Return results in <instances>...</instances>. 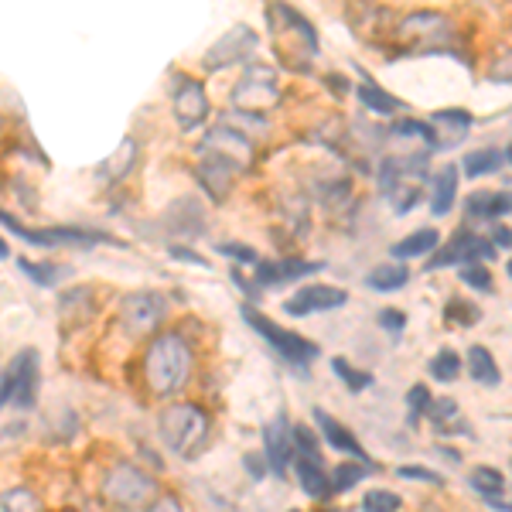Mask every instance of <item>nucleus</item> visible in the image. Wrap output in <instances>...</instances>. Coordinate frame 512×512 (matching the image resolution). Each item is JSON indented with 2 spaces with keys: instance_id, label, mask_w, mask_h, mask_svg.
<instances>
[{
  "instance_id": "17",
  "label": "nucleus",
  "mask_w": 512,
  "mask_h": 512,
  "mask_svg": "<svg viewBox=\"0 0 512 512\" xmlns=\"http://www.w3.org/2000/svg\"><path fill=\"white\" fill-rule=\"evenodd\" d=\"M291 468H294V475H297V485H301V492L308 495V499H315V502H328V499H332V478H328V472L321 468V461L297 458Z\"/></svg>"
},
{
  "instance_id": "19",
  "label": "nucleus",
  "mask_w": 512,
  "mask_h": 512,
  "mask_svg": "<svg viewBox=\"0 0 512 512\" xmlns=\"http://www.w3.org/2000/svg\"><path fill=\"white\" fill-rule=\"evenodd\" d=\"M454 195H458V168H454V164H444V168L434 175V185H431L434 216H448L454 209Z\"/></svg>"
},
{
  "instance_id": "43",
  "label": "nucleus",
  "mask_w": 512,
  "mask_h": 512,
  "mask_svg": "<svg viewBox=\"0 0 512 512\" xmlns=\"http://www.w3.org/2000/svg\"><path fill=\"white\" fill-rule=\"evenodd\" d=\"M379 325H383V332L400 338V332L407 328V315H403V311H396V308H383V311H379Z\"/></svg>"
},
{
  "instance_id": "30",
  "label": "nucleus",
  "mask_w": 512,
  "mask_h": 512,
  "mask_svg": "<svg viewBox=\"0 0 512 512\" xmlns=\"http://www.w3.org/2000/svg\"><path fill=\"white\" fill-rule=\"evenodd\" d=\"M468 482H472V489L482 495V499H492V495H502L506 489V478H502L499 468H489V465H478L472 468V475H468Z\"/></svg>"
},
{
  "instance_id": "50",
  "label": "nucleus",
  "mask_w": 512,
  "mask_h": 512,
  "mask_svg": "<svg viewBox=\"0 0 512 512\" xmlns=\"http://www.w3.org/2000/svg\"><path fill=\"white\" fill-rule=\"evenodd\" d=\"M11 403V390H7V373L0 369V407H7Z\"/></svg>"
},
{
  "instance_id": "41",
  "label": "nucleus",
  "mask_w": 512,
  "mask_h": 512,
  "mask_svg": "<svg viewBox=\"0 0 512 512\" xmlns=\"http://www.w3.org/2000/svg\"><path fill=\"white\" fill-rule=\"evenodd\" d=\"M485 76H489V82H499V86H512V48H506V52L489 65Z\"/></svg>"
},
{
  "instance_id": "5",
  "label": "nucleus",
  "mask_w": 512,
  "mask_h": 512,
  "mask_svg": "<svg viewBox=\"0 0 512 512\" xmlns=\"http://www.w3.org/2000/svg\"><path fill=\"white\" fill-rule=\"evenodd\" d=\"M239 315H243V321L263 338V342L274 345L280 359L291 362V366H311V362L318 359V345L315 342H308V338H301L297 332H287V328L274 325V321H270L267 315H260L253 304H243V308H239Z\"/></svg>"
},
{
  "instance_id": "16",
  "label": "nucleus",
  "mask_w": 512,
  "mask_h": 512,
  "mask_svg": "<svg viewBox=\"0 0 512 512\" xmlns=\"http://www.w3.org/2000/svg\"><path fill=\"white\" fill-rule=\"evenodd\" d=\"M311 414H315V424H318L321 437L328 441V448H335V451H342V454H352L355 461H369L366 451H362V444H359V437H355L352 431H345V427L338 424L335 417H328L325 410H311Z\"/></svg>"
},
{
  "instance_id": "49",
  "label": "nucleus",
  "mask_w": 512,
  "mask_h": 512,
  "mask_svg": "<svg viewBox=\"0 0 512 512\" xmlns=\"http://www.w3.org/2000/svg\"><path fill=\"white\" fill-rule=\"evenodd\" d=\"M489 243L495 246V250H506V246H512V229H502V226H495V233Z\"/></svg>"
},
{
  "instance_id": "36",
  "label": "nucleus",
  "mask_w": 512,
  "mask_h": 512,
  "mask_svg": "<svg viewBox=\"0 0 512 512\" xmlns=\"http://www.w3.org/2000/svg\"><path fill=\"white\" fill-rule=\"evenodd\" d=\"M444 318H448L451 325L468 328V325H475V321L482 318V311H478L472 301H458V297H451L448 308H444Z\"/></svg>"
},
{
  "instance_id": "52",
  "label": "nucleus",
  "mask_w": 512,
  "mask_h": 512,
  "mask_svg": "<svg viewBox=\"0 0 512 512\" xmlns=\"http://www.w3.org/2000/svg\"><path fill=\"white\" fill-rule=\"evenodd\" d=\"M506 270H509V277H512V260H509V263H506Z\"/></svg>"
},
{
  "instance_id": "53",
  "label": "nucleus",
  "mask_w": 512,
  "mask_h": 512,
  "mask_svg": "<svg viewBox=\"0 0 512 512\" xmlns=\"http://www.w3.org/2000/svg\"><path fill=\"white\" fill-rule=\"evenodd\" d=\"M506 158H509V164H512V147H509V151H506Z\"/></svg>"
},
{
  "instance_id": "7",
  "label": "nucleus",
  "mask_w": 512,
  "mask_h": 512,
  "mask_svg": "<svg viewBox=\"0 0 512 512\" xmlns=\"http://www.w3.org/2000/svg\"><path fill=\"white\" fill-rule=\"evenodd\" d=\"M396 35H400V41L410 48V52H420V55L448 52L451 41H454V24L444 18V14L417 11V14H410V18L400 21Z\"/></svg>"
},
{
  "instance_id": "12",
  "label": "nucleus",
  "mask_w": 512,
  "mask_h": 512,
  "mask_svg": "<svg viewBox=\"0 0 512 512\" xmlns=\"http://www.w3.org/2000/svg\"><path fill=\"white\" fill-rule=\"evenodd\" d=\"M263 458L274 475H287V468L294 465V427L287 424V417H274L263 427Z\"/></svg>"
},
{
  "instance_id": "27",
  "label": "nucleus",
  "mask_w": 512,
  "mask_h": 512,
  "mask_svg": "<svg viewBox=\"0 0 512 512\" xmlns=\"http://www.w3.org/2000/svg\"><path fill=\"white\" fill-rule=\"evenodd\" d=\"M427 417H431L444 434H465V424H458V400H451V396H437V400H431Z\"/></svg>"
},
{
  "instance_id": "33",
  "label": "nucleus",
  "mask_w": 512,
  "mask_h": 512,
  "mask_svg": "<svg viewBox=\"0 0 512 512\" xmlns=\"http://www.w3.org/2000/svg\"><path fill=\"white\" fill-rule=\"evenodd\" d=\"M393 134H396V137H417V140H424L427 147H437V130L431 127V123L414 120V117L396 120V123H393Z\"/></svg>"
},
{
  "instance_id": "45",
  "label": "nucleus",
  "mask_w": 512,
  "mask_h": 512,
  "mask_svg": "<svg viewBox=\"0 0 512 512\" xmlns=\"http://www.w3.org/2000/svg\"><path fill=\"white\" fill-rule=\"evenodd\" d=\"M243 468L250 472L253 482H263V478H267V472H270V468H267V458H263V454H246V458H243Z\"/></svg>"
},
{
  "instance_id": "18",
  "label": "nucleus",
  "mask_w": 512,
  "mask_h": 512,
  "mask_svg": "<svg viewBox=\"0 0 512 512\" xmlns=\"http://www.w3.org/2000/svg\"><path fill=\"white\" fill-rule=\"evenodd\" d=\"M465 212L472 219H502L512 212V195L509 192H475V195H468Z\"/></svg>"
},
{
  "instance_id": "46",
  "label": "nucleus",
  "mask_w": 512,
  "mask_h": 512,
  "mask_svg": "<svg viewBox=\"0 0 512 512\" xmlns=\"http://www.w3.org/2000/svg\"><path fill=\"white\" fill-rule=\"evenodd\" d=\"M144 512H185V506H181V502L171 492H161L158 499H154Z\"/></svg>"
},
{
  "instance_id": "37",
  "label": "nucleus",
  "mask_w": 512,
  "mask_h": 512,
  "mask_svg": "<svg viewBox=\"0 0 512 512\" xmlns=\"http://www.w3.org/2000/svg\"><path fill=\"white\" fill-rule=\"evenodd\" d=\"M400 506H403V499L390 489H376L362 499V512H400Z\"/></svg>"
},
{
  "instance_id": "34",
  "label": "nucleus",
  "mask_w": 512,
  "mask_h": 512,
  "mask_svg": "<svg viewBox=\"0 0 512 512\" xmlns=\"http://www.w3.org/2000/svg\"><path fill=\"white\" fill-rule=\"evenodd\" d=\"M332 369H335V376L342 379V383L349 386L352 393H359V390H366V386H373V376L362 373V369H352L349 362L342 359V355H335V359H332Z\"/></svg>"
},
{
  "instance_id": "32",
  "label": "nucleus",
  "mask_w": 512,
  "mask_h": 512,
  "mask_svg": "<svg viewBox=\"0 0 512 512\" xmlns=\"http://www.w3.org/2000/svg\"><path fill=\"white\" fill-rule=\"evenodd\" d=\"M0 512H41V499L31 489H7L0 495Z\"/></svg>"
},
{
  "instance_id": "47",
  "label": "nucleus",
  "mask_w": 512,
  "mask_h": 512,
  "mask_svg": "<svg viewBox=\"0 0 512 512\" xmlns=\"http://www.w3.org/2000/svg\"><path fill=\"white\" fill-rule=\"evenodd\" d=\"M222 253L233 256V260H239V263H260L256 250H250V246H239V243H226L222 246Z\"/></svg>"
},
{
  "instance_id": "1",
  "label": "nucleus",
  "mask_w": 512,
  "mask_h": 512,
  "mask_svg": "<svg viewBox=\"0 0 512 512\" xmlns=\"http://www.w3.org/2000/svg\"><path fill=\"white\" fill-rule=\"evenodd\" d=\"M192 369V349L175 332H161L151 338L144 352V386L154 396H171L185 386Z\"/></svg>"
},
{
  "instance_id": "22",
  "label": "nucleus",
  "mask_w": 512,
  "mask_h": 512,
  "mask_svg": "<svg viewBox=\"0 0 512 512\" xmlns=\"http://www.w3.org/2000/svg\"><path fill=\"white\" fill-rule=\"evenodd\" d=\"M137 164V140H123V144L117 147V154L113 158H106L103 164H99V181H120L130 175V168Z\"/></svg>"
},
{
  "instance_id": "21",
  "label": "nucleus",
  "mask_w": 512,
  "mask_h": 512,
  "mask_svg": "<svg viewBox=\"0 0 512 512\" xmlns=\"http://www.w3.org/2000/svg\"><path fill=\"white\" fill-rule=\"evenodd\" d=\"M195 175H198V185H202L205 192L216 198V202H222V198L233 192V185H236V175H233V171L219 168V164H212V161H202V158H198Z\"/></svg>"
},
{
  "instance_id": "44",
  "label": "nucleus",
  "mask_w": 512,
  "mask_h": 512,
  "mask_svg": "<svg viewBox=\"0 0 512 512\" xmlns=\"http://www.w3.org/2000/svg\"><path fill=\"white\" fill-rule=\"evenodd\" d=\"M396 475H400V478H414V482L444 485V478H441V475H437V472H427V468H420V465H403V468H396Z\"/></svg>"
},
{
  "instance_id": "14",
  "label": "nucleus",
  "mask_w": 512,
  "mask_h": 512,
  "mask_svg": "<svg viewBox=\"0 0 512 512\" xmlns=\"http://www.w3.org/2000/svg\"><path fill=\"white\" fill-rule=\"evenodd\" d=\"M253 52H256V35L239 24V28L226 31V35L205 52V69H226V65H233V62H246Z\"/></svg>"
},
{
  "instance_id": "54",
  "label": "nucleus",
  "mask_w": 512,
  "mask_h": 512,
  "mask_svg": "<svg viewBox=\"0 0 512 512\" xmlns=\"http://www.w3.org/2000/svg\"><path fill=\"white\" fill-rule=\"evenodd\" d=\"M0 130H4V117H0Z\"/></svg>"
},
{
  "instance_id": "8",
  "label": "nucleus",
  "mask_w": 512,
  "mask_h": 512,
  "mask_svg": "<svg viewBox=\"0 0 512 512\" xmlns=\"http://www.w3.org/2000/svg\"><path fill=\"white\" fill-rule=\"evenodd\" d=\"M164 318H168V297L158 291L127 294L120 304V325H123V332L134 335V338L154 335Z\"/></svg>"
},
{
  "instance_id": "40",
  "label": "nucleus",
  "mask_w": 512,
  "mask_h": 512,
  "mask_svg": "<svg viewBox=\"0 0 512 512\" xmlns=\"http://www.w3.org/2000/svg\"><path fill=\"white\" fill-rule=\"evenodd\" d=\"M461 280L482 294L492 291V270H485L482 263H468V267H461Z\"/></svg>"
},
{
  "instance_id": "4",
  "label": "nucleus",
  "mask_w": 512,
  "mask_h": 512,
  "mask_svg": "<svg viewBox=\"0 0 512 512\" xmlns=\"http://www.w3.org/2000/svg\"><path fill=\"white\" fill-rule=\"evenodd\" d=\"M198 158L219 164V168L233 171L239 178L243 171L253 168L256 154H253V140L246 137L243 130L229 127V123H219V127H212L202 144H198Z\"/></svg>"
},
{
  "instance_id": "39",
  "label": "nucleus",
  "mask_w": 512,
  "mask_h": 512,
  "mask_svg": "<svg viewBox=\"0 0 512 512\" xmlns=\"http://www.w3.org/2000/svg\"><path fill=\"white\" fill-rule=\"evenodd\" d=\"M294 454L308 461H321V444H318V437L311 434V427H294Z\"/></svg>"
},
{
  "instance_id": "28",
  "label": "nucleus",
  "mask_w": 512,
  "mask_h": 512,
  "mask_svg": "<svg viewBox=\"0 0 512 512\" xmlns=\"http://www.w3.org/2000/svg\"><path fill=\"white\" fill-rule=\"evenodd\" d=\"M431 127L434 130L448 127V137H444L441 147H451L461 134H468V127H472V113H468V110H437L431 117Z\"/></svg>"
},
{
  "instance_id": "35",
  "label": "nucleus",
  "mask_w": 512,
  "mask_h": 512,
  "mask_svg": "<svg viewBox=\"0 0 512 512\" xmlns=\"http://www.w3.org/2000/svg\"><path fill=\"white\" fill-rule=\"evenodd\" d=\"M431 390L427 386H410V393H407V424L410 427H417L420 424V417L431 410Z\"/></svg>"
},
{
  "instance_id": "15",
  "label": "nucleus",
  "mask_w": 512,
  "mask_h": 512,
  "mask_svg": "<svg viewBox=\"0 0 512 512\" xmlns=\"http://www.w3.org/2000/svg\"><path fill=\"white\" fill-rule=\"evenodd\" d=\"M325 263H308V260H277V263H256V287H277L287 280L318 274Z\"/></svg>"
},
{
  "instance_id": "29",
  "label": "nucleus",
  "mask_w": 512,
  "mask_h": 512,
  "mask_svg": "<svg viewBox=\"0 0 512 512\" xmlns=\"http://www.w3.org/2000/svg\"><path fill=\"white\" fill-rule=\"evenodd\" d=\"M465 178H482V175H492V171L502 168V151H495V147H482V151H472L465 154Z\"/></svg>"
},
{
  "instance_id": "48",
  "label": "nucleus",
  "mask_w": 512,
  "mask_h": 512,
  "mask_svg": "<svg viewBox=\"0 0 512 512\" xmlns=\"http://www.w3.org/2000/svg\"><path fill=\"white\" fill-rule=\"evenodd\" d=\"M171 256H178V260H188V263H195V267H209V260H205V256H198V253H188L185 246H171Z\"/></svg>"
},
{
  "instance_id": "26",
  "label": "nucleus",
  "mask_w": 512,
  "mask_h": 512,
  "mask_svg": "<svg viewBox=\"0 0 512 512\" xmlns=\"http://www.w3.org/2000/svg\"><path fill=\"white\" fill-rule=\"evenodd\" d=\"M407 280H410V270L403 267V263H383V267H376L373 274L366 277V284L373 287V291L390 294V291H400Z\"/></svg>"
},
{
  "instance_id": "9",
  "label": "nucleus",
  "mask_w": 512,
  "mask_h": 512,
  "mask_svg": "<svg viewBox=\"0 0 512 512\" xmlns=\"http://www.w3.org/2000/svg\"><path fill=\"white\" fill-rule=\"evenodd\" d=\"M475 260H495V246L489 243V239L472 233V229H468V233L461 229L448 246L434 250V256L427 260V270L454 267V263H458V267H468V263H475Z\"/></svg>"
},
{
  "instance_id": "3",
  "label": "nucleus",
  "mask_w": 512,
  "mask_h": 512,
  "mask_svg": "<svg viewBox=\"0 0 512 512\" xmlns=\"http://www.w3.org/2000/svg\"><path fill=\"white\" fill-rule=\"evenodd\" d=\"M161 444L178 458H188L202 448V441L209 437V414L195 403H171L161 410L158 417Z\"/></svg>"
},
{
  "instance_id": "2",
  "label": "nucleus",
  "mask_w": 512,
  "mask_h": 512,
  "mask_svg": "<svg viewBox=\"0 0 512 512\" xmlns=\"http://www.w3.org/2000/svg\"><path fill=\"white\" fill-rule=\"evenodd\" d=\"M103 499L110 502L113 509L120 512H137L147 509L154 499H158V478L147 475L140 465H130V461H120L110 472L103 475V485H99Z\"/></svg>"
},
{
  "instance_id": "11",
  "label": "nucleus",
  "mask_w": 512,
  "mask_h": 512,
  "mask_svg": "<svg viewBox=\"0 0 512 512\" xmlns=\"http://www.w3.org/2000/svg\"><path fill=\"white\" fill-rule=\"evenodd\" d=\"M7 373V390H11V403L18 410L31 407L38 396V352L24 349L14 355V362L4 369Z\"/></svg>"
},
{
  "instance_id": "38",
  "label": "nucleus",
  "mask_w": 512,
  "mask_h": 512,
  "mask_svg": "<svg viewBox=\"0 0 512 512\" xmlns=\"http://www.w3.org/2000/svg\"><path fill=\"white\" fill-rule=\"evenodd\" d=\"M21 270L41 287H55V284H59V274H62V267H52V263H35V260H21Z\"/></svg>"
},
{
  "instance_id": "51",
  "label": "nucleus",
  "mask_w": 512,
  "mask_h": 512,
  "mask_svg": "<svg viewBox=\"0 0 512 512\" xmlns=\"http://www.w3.org/2000/svg\"><path fill=\"white\" fill-rule=\"evenodd\" d=\"M4 256H7V243L0 239V260H4Z\"/></svg>"
},
{
  "instance_id": "25",
  "label": "nucleus",
  "mask_w": 512,
  "mask_h": 512,
  "mask_svg": "<svg viewBox=\"0 0 512 512\" xmlns=\"http://www.w3.org/2000/svg\"><path fill=\"white\" fill-rule=\"evenodd\" d=\"M376 468L369 461H342V465L332 468V492H349L362 478H369Z\"/></svg>"
},
{
  "instance_id": "31",
  "label": "nucleus",
  "mask_w": 512,
  "mask_h": 512,
  "mask_svg": "<svg viewBox=\"0 0 512 512\" xmlns=\"http://www.w3.org/2000/svg\"><path fill=\"white\" fill-rule=\"evenodd\" d=\"M427 373H431L437 383H451V379H458L461 373V359H458V352H451V349H441L434 355L431 362H427Z\"/></svg>"
},
{
  "instance_id": "6",
  "label": "nucleus",
  "mask_w": 512,
  "mask_h": 512,
  "mask_svg": "<svg viewBox=\"0 0 512 512\" xmlns=\"http://www.w3.org/2000/svg\"><path fill=\"white\" fill-rule=\"evenodd\" d=\"M280 103V79L270 65L253 62L243 72V79L233 89V106L239 113H253V117H267Z\"/></svg>"
},
{
  "instance_id": "10",
  "label": "nucleus",
  "mask_w": 512,
  "mask_h": 512,
  "mask_svg": "<svg viewBox=\"0 0 512 512\" xmlns=\"http://www.w3.org/2000/svg\"><path fill=\"white\" fill-rule=\"evenodd\" d=\"M349 301V294L342 287H328V284H308L297 294H291L284 301V311L291 318H308V315H321V311H338Z\"/></svg>"
},
{
  "instance_id": "42",
  "label": "nucleus",
  "mask_w": 512,
  "mask_h": 512,
  "mask_svg": "<svg viewBox=\"0 0 512 512\" xmlns=\"http://www.w3.org/2000/svg\"><path fill=\"white\" fill-rule=\"evenodd\" d=\"M0 226L11 229V233L18 236V239H28V243H38L41 246V233H38V229H28L24 222H18V219L11 216V212H4V209H0Z\"/></svg>"
},
{
  "instance_id": "13",
  "label": "nucleus",
  "mask_w": 512,
  "mask_h": 512,
  "mask_svg": "<svg viewBox=\"0 0 512 512\" xmlns=\"http://www.w3.org/2000/svg\"><path fill=\"white\" fill-rule=\"evenodd\" d=\"M171 110L181 130H198L209 117V96H205L202 82L198 79H181L175 86V99H171Z\"/></svg>"
},
{
  "instance_id": "24",
  "label": "nucleus",
  "mask_w": 512,
  "mask_h": 512,
  "mask_svg": "<svg viewBox=\"0 0 512 512\" xmlns=\"http://www.w3.org/2000/svg\"><path fill=\"white\" fill-rule=\"evenodd\" d=\"M355 96H359V103L366 106L369 113H379V117H393V113H400V99L383 93V89L373 86V82H359V86H355Z\"/></svg>"
},
{
  "instance_id": "23",
  "label": "nucleus",
  "mask_w": 512,
  "mask_h": 512,
  "mask_svg": "<svg viewBox=\"0 0 512 512\" xmlns=\"http://www.w3.org/2000/svg\"><path fill=\"white\" fill-rule=\"evenodd\" d=\"M437 246H441L437 229H417V233H410L407 239H400V243L393 246V256L396 260H417V256L434 253Z\"/></svg>"
},
{
  "instance_id": "20",
  "label": "nucleus",
  "mask_w": 512,
  "mask_h": 512,
  "mask_svg": "<svg viewBox=\"0 0 512 512\" xmlns=\"http://www.w3.org/2000/svg\"><path fill=\"white\" fill-rule=\"evenodd\" d=\"M465 366H468V376H472L478 386H489V390H495V386L502 383L499 366H495L492 352L485 349V345H472V349H468Z\"/></svg>"
}]
</instances>
